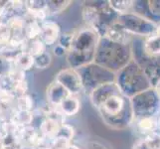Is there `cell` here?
I'll return each instance as SVG.
<instances>
[{"label": "cell", "instance_id": "1", "mask_svg": "<svg viewBox=\"0 0 160 149\" xmlns=\"http://www.w3.org/2000/svg\"><path fill=\"white\" fill-rule=\"evenodd\" d=\"M89 97L103 122L109 127L123 129L133 122L129 98L120 92L115 82L98 87L90 93Z\"/></svg>", "mask_w": 160, "mask_h": 149}, {"label": "cell", "instance_id": "2", "mask_svg": "<svg viewBox=\"0 0 160 149\" xmlns=\"http://www.w3.org/2000/svg\"><path fill=\"white\" fill-rule=\"evenodd\" d=\"M100 36L89 27H84L75 32L70 51L66 55L69 68L78 70L93 63Z\"/></svg>", "mask_w": 160, "mask_h": 149}, {"label": "cell", "instance_id": "3", "mask_svg": "<svg viewBox=\"0 0 160 149\" xmlns=\"http://www.w3.org/2000/svg\"><path fill=\"white\" fill-rule=\"evenodd\" d=\"M131 60V45H121L106 37L100 38L93 63L115 74L124 68Z\"/></svg>", "mask_w": 160, "mask_h": 149}, {"label": "cell", "instance_id": "4", "mask_svg": "<svg viewBox=\"0 0 160 149\" xmlns=\"http://www.w3.org/2000/svg\"><path fill=\"white\" fill-rule=\"evenodd\" d=\"M115 85L124 97L131 98L151 87L140 66L131 60L124 68L115 73Z\"/></svg>", "mask_w": 160, "mask_h": 149}, {"label": "cell", "instance_id": "5", "mask_svg": "<svg viewBox=\"0 0 160 149\" xmlns=\"http://www.w3.org/2000/svg\"><path fill=\"white\" fill-rule=\"evenodd\" d=\"M82 86V92L88 96L98 87L115 82V74L96 63H91L77 70Z\"/></svg>", "mask_w": 160, "mask_h": 149}, {"label": "cell", "instance_id": "6", "mask_svg": "<svg viewBox=\"0 0 160 149\" xmlns=\"http://www.w3.org/2000/svg\"><path fill=\"white\" fill-rule=\"evenodd\" d=\"M129 101L133 112V121L141 117H156L160 112V97L154 87L143 91L129 98Z\"/></svg>", "mask_w": 160, "mask_h": 149}, {"label": "cell", "instance_id": "7", "mask_svg": "<svg viewBox=\"0 0 160 149\" xmlns=\"http://www.w3.org/2000/svg\"><path fill=\"white\" fill-rule=\"evenodd\" d=\"M118 22L132 36L148 38L155 34L157 28V25L151 19L132 11L118 15Z\"/></svg>", "mask_w": 160, "mask_h": 149}, {"label": "cell", "instance_id": "8", "mask_svg": "<svg viewBox=\"0 0 160 149\" xmlns=\"http://www.w3.org/2000/svg\"><path fill=\"white\" fill-rule=\"evenodd\" d=\"M54 81L60 84L72 96H78L82 92V82L77 70L71 68L61 70L57 73Z\"/></svg>", "mask_w": 160, "mask_h": 149}, {"label": "cell", "instance_id": "9", "mask_svg": "<svg viewBox=\"0 0 160 149\" xmlns=\"http://www.w3.org/2000/svg\"><path fill=\"white\" fill-rule=\"evenodd\" d=\"M61 27L56 21L46 20L41 23L39 39L47 48L56 45L61 35Z\"/></svg>", "mask_w": 160, "mask_h": 149}, {"label": "cell", "instance_id": "10", "mask_svg": "<svg viewBox=\"0 0 160 149\" xmlns=\"http://www.w3.org/2000/svg\"><path fill=\"white\" fill-rule=\"evenodd\" d=\"M69 95L70 93L55 81L48 86L46 91V97H47L48 104L52 107H59L61 102Z\"/></svg>", "mask_w": 160, "mask_h": 149}, {"label": "cell", "instance_id": "11", "mask_svg": "<svg viewBox=\"0 0 160 149\" xmlns=\"http://www.w3.org/2000/svg\"><path fill=\"white\" fill-rule=\"evenodd\" d=\"M104 37L114 43L121 44V45H130L132 41V35L129 34L118 22H115L109 27Z\"/></svg>", "mask_w": 160, "mask_h": 149}, {"label": "cell", "instance_id": "12", "mask_svg": "<svg viewBox=\"0 0 160 149\" xmlns=\"http://www.w3.org/2000/svg\"><path fill=\"white\" fill-rule=\"evenodd\" d=\"M141 69L146 75L151 87H154L158 81H160V56L148 57L146 65L141 67Z\"/></svg>", "mask_w": 160, "mask_h": 149}, {"label": "cell", "instance_id": "13", "mask_svg": "<svg viewBox=\"0 0 160 149\" xmlns=\"http://www.w3.org/2000/svg\"><path fill=\"white\" fill-rule=\"evenodd\" d=\"M81 107H82L81 101L79 99L78 96L69 95L61 102L58 108L66 117H75V115H77L80 112Z\"/></svg>", "mask_w": 160, "mask_h": 149}, {"label": "cell", "instance_id": "14", "mask_svg": "<svg viewBox=\"0 0 160 149\" xmlns=\"http://www.w3.org/2000/svg\"><path fill=\"white\" fill-rule=\"evenodd\" d=\"M59 127L60 125L56 122H54L53 120L44 117L41 122L39 124V127H38V130H39L40 134L45 137L47 139H53L54 137H56L59 131Z\"/></svg>", "mask_w": 160, "mask_h": 149}, {"label": "cell", "instance_id": "15", "mask_svg": "<svg viewBox=\"0 0 160 149\" xmlns=\"http://www.w3.org/2000/svg\"><path fill=\"white\" fill-rule=\"evenodd\" d=\"M12 66L26 73L34 67V57L29 53L21 51L14 59Z\"/></svg>", "mask_w": 160, "mask_h": 149}, {"label": "cell", "instance_id": "16", "mask_svg": "<svg viewBox=\"0 0 160 149\" xmlns=\"http://www.w3.org/2000/svg\"><path fill=\"white\" fill-rule=\"evenodd\" d=\"M143 52L147 57L160 56V38L155 34L146 38L143 43Z\"/></svg>", "mask_w": 160, "mask_h": 149}, {"label": "cell", "instance_id": "17", "mask_svg": "<svg viewBox=\"0 0 160 149\" xmlns=\"http://www.w3.org/2000/svg\"><path fill=\"white\" fill-rule=\"evenodd\" d=\"M10 119L19 126H29L32 125L34 120V113L33 112L14 109Z\"/></svg>", "mask_w": 160, "mask_h": 149}, {"label": "cell", "instance_id": "18", "mask_svg": "<svg viewBox=\"0 0 160 149\" xmlns=\"http://www.w3.org/2000/svg\"><path fill=\"white\" fill-rule=\"evenodd\" d=\"M136 126L141 133L146 135L153 133L157 129V117H141L135 119Z\"/></svg>", "mask_w": 160, "mask_h": 149}, {"label": "cell", "instance_id": "19", "mask_svg": "<svg viewBox=\"0 0 160 149\" xmlns=\"http://www.w3.org/2000/svg\"><path fill=\"white\" fill-rule=\"evenodd\" d=\"M26 23L24 28V35L26 40H35L39 39L40 31H41V23L37 22L35 20H32L27 18L24 15Z\"/></svg>", "mask_w": 160, "mask_h": 149}, {"label": "cell", "instance_id": "20", "mask_svg": "<svg viewBox=\"0 0 160 149\" xmlns=\"http://www.w3.org/2000/svg\"><path fill=\"white\" fill-rule=\"evenodd\" d=\"M22 51L29 53L33 57H36L38 55L47 51V47L44 45L40 39L26 40L23 47H22Z\"/></svg>", "mask_w": 160, "mask_h": 149}, {"label": "cell", "instance_id": "21", "mask_svg": "<svg viewBox=\"0 0 160 149\" xmlns=\"http://www.w3.org/2000/svg\"><path fill=\"white\" fill-rule=\"evenodd\" d=\"M71 4V0H48V1H46L48 14L50 16L62 13Z\"/></svg>", "mask_w": 160, "mask_h": 149}, {"label": "cell", "instance_id": "22", "mask_svg": "<svg viewBox=\"0 0 160 149\" xmlns=\"http://www.w3.org/2000/svg\"><path fill=\"white\" fill-rule=\"evenodd\" d=\"M15 109L18 110H25V112H33L35 108V102L29 93L24 95L22 97H16L14 103Z\"/></svg>", "mask_w": 160, "mask_h": 149}, {"label": "cell", "instance_id": "23", "mask_svg": "<svg viewBox=\"0 0 160 149\" xmlns=\"http://www.w3.org/2000/svg\"><path fill=\"white\" fill-rule=\"evenodd\" d=\"M108 2L109 7L118 15L129 12L133 7V1H129V0L128 1V0H110Z\"/></svg>", "mask_w": 160, "mask_h": 149}, {"label": "cell", "instance_id": "24", "mask_svg": "<svg viewBox=\"0 0 160 149\" xmlns=\"http://www.w3.org/2000/svg\"><path fill=\"white\" fill-rule=\"evenodd\" d=\"M52 55L50 52L45 51L44 53L34 57V67L38 70H45L48 69L52 64Z\"/></svg>", "mask_w": 160, "mask_h": 149}, {"label": "cell", "instance_id": "25", "mask_svg": "<svg viewBox=\"0 0 160 149\" xmlns=\"http://www.w3.org/2000/svg\"><path fill=\"white\" fill-rule=\"evenodd\" d=\"M76 134V129L75 127L72 124L69 123H64L62 125H60L59 127V131H58V134L57 136L59 137H63V138L69 140L70 142L73 141L74 137Z\"/></svg>", "mask_w": 160, "mask_h": 149}, {"label": "cell", "instance_id": "26", "mask_svg": "<svg viewBox=\"0 0 160 149\" xmlns=\"http://www.w3.org/2000/svg\"><path fill=\"white\" fill-rule=\"evenodd\" d=\"M74 36H75V32L61 33V35L59 37L57 44H58L59 46L62 47V48H64L67 52H69L71 47H72V44H73Z\"/></svg>", "mask_w": 160, "mask_h": 149}, {"label": "cell", "instance_id": "27", "mask_svg": "<svg viewBox=\"0 0 160 149\" xmlns=\"http://www.w3.org/2000/svg\"><path fill=\"white\" fill-rule=\"evenodd\" d=\"M24 5L27 12L47 10L45 0H29V1H24Z\"/></svg>", "mask_w": 160, "mask_h": 149}, {"label": "cell", "instance_id": "28", "mask_svg": "<svg viewBox=\"0 0 160 149\" xmlns=\"http://www.w3.org/2000/svg\"><path fill=\"white\" fill-rule=\"evenodd\" d=\"M10 39V33L7 23L0 20V48L7 45Z\"/></svg>", "mask_w": 160, "mask_h": 149}, {"label": "cell", "instance_id": "29", "mask_svg": "<svg viewBox=\"0 0 160 149\" xmlns=\"http://www.w3.org/2000/svg\"><path fill=\"white\" fill-rule=\"evenodd\" d=\"M28 90H29L28 82L25 80V81L16 82V84L14 85L12 93L14 95L15 97H22L24 95H27V93H28Z\"/></svg>", "mask_w": 160, "mask_h": 149}, {"label": "cell", "instance_id": "30", "mask_svg": "<svg viewBox=\"0 0 160 149\" xmlns=\"http://www.w3.org/2000/svg\"><path fill=\"white\" fill-rule=\"evenodd\" d=\"M144 141L150 149H160V133H157L156 131L146 135Z\"/></svg>", "mask_w": 160, "mask_h": 149}, {"label": "cell", "instance_id": "31", "mask_svg": "<svg viewBox=\"0 0 160 149\" xmlns=\"http://www.w3.org/2000/svg\"><path fill=\"white\" fill-rule=\"evenodd\" d=\"M70 141L63 138V137L56 136L50 141V146L52 149H66L70 144Z\"/></svg>", "mask_w": 160, "mask_h": 149}, {"label": "cell", "instance_id": "32", "mask_svg": "<svg viewBox=\"0 0 160 149\" xmlns=\"http://www.w3.org/2000/svg\"><path fill=\"white\" fill-rule=\"evenodd\" d=\"M148 8L152 15L160 16V1H148Z\"/></svg>", "mask_w": 160, "mask_h": 149}, {"label": "cell", "instance_id": "33", "mask_svg": "<svg viewBox=\"0 0 160 149\" xmlns=\"http://www.w3.org/2000/svg\"><path fill=\"white\" fill-rule=\"evenodd\" d=\"M67 51L64 49V48H62L61 46H59L58 44H56V45H54L53 46V54L55 55L56 57H64V56H66L67 55Z\"/></svg>", "mask_w": 160, "mask_h": 149}, {"label": "cell", "instance_id": "34", "mask_svg": "<svg viewBox=\"0 0 160 149\" xmlns=\"http://www.w3.org/2000/svg\"><path fill=\"white\" fill-rule=\"evenodd\" d=\"M10 66L8 63H6L5 61L2 59V57L0 56V77H1L3 74H5L8 71V69L10 68Z\"/></svg>", "mask_w": 160, "mask_h": 149}, {"label": "cell", "instance_id": "35", "mask_svg": "<svg viewBox=\"0 0 160 149\" xmlns=\"http://www.w3.org/2000/svg\"><path fill=\"white\" fill-rule=\"evenodd\" d=\"M133 149H150V147L147 145L144 139H140L133 145Z\"/></svg>", "mask_w": 160, "mask_h": 149}, {"label": "cell", "instance_id": "36", "mask_svg": "<svg viewBox=\"0 0 160 149\" xmlns=\"http://www.w3.org/2000/svg\"><path fill=\"white\" fill-rule=\"evenodd\" d=\"M87 149H106V147L98 142H90L87 145Z\"/></svg>", "mask_w": 160, "mask_h": 149}, {"label": "cell", "instance_id": "37", "mask_svg": "<svg viewBox=\"0 0 160 149\" xmlns=\"http://www.w3.org/2000/svg\"><path fill=\"white\" fill-rule=\"evenodd\" d=\"M66 149H87V147H82V146H80L78 144H75V143L71 142Z\"/></svg>", "mask_w": 160, "mask_h": 149}, {"label": "cell", "instance_id": "38", "mask_svg": "<svg viewBox=\"0 0 160 149\" xmlns=\"http://www.w3.org/2000/svg\"><path fill=\"white\" fill-rule=\"evenodd\" d=\"M7 4V1H3V0H0V18H1L2 16V13H3V10L5 8Z\"/></svg>", "mask_w": 160, "mask_h": 149}, {"label": "cell", "instance_id": "39", "mask_svg": "<svg viewBox=\"0 0 160 149\" xmlns=\"http://www.w3.org/2000/svg\"><path fill=\"white\" fill-rule=\"evenodd\" d=\"M19 149H37V148L35 146L29 145V144H21L19 146Z\"/></svg>", "mask_w": 160, "mask_h": 149}, {"label": "cell", "instance_id": "40", "mask_svg": "<svg viewBox=\"0 0 160 149\" xmlns=\"http://www.w3.org/2000/svg\"><path fill=\"white\" fill-rule=\"evenodd\" d=\"M154 90L156 91V92L159 95V97H160V81H158V82L155 85V87H154Z\"/></svg>", "mask_w": 160, "mask_h": 149}, {"label": "cell", "instance_id": "41", "mask_svg": "<svg viewBox=\"0 0 160 149\" xmlns=\"http://www.w3.org/2000/svg\"><path fill=\"white\" fill-rule=\"evenodd\" d=\"M155 35H156L158 38H160V24H159V25H157V28H156Z\"/></svg>", "mask_w": 160, "mask_h": 149}, {"label": "cell", "instance_id": "42", "mask_svg": "<svg viewBox=\"0 0 160 149\" xmlns=\"http://www.w3.org/2000/svg\"><path fill=\"white\" fill-rule=\"evenodd\" d=\"M37 149H52L50 145H42L40 147H38Z\"/></svg>", "mask_w": 160, "mask_h": 149}, {"label": "cell", "instance_id": "43", "mask_svg": "<svg viewBox=\"0 0 160 149\" xmlns=\"http://www.w3.org/2000/svg\"><path fill=\"white\" fill-rule=\"evenodd\" d=\"M3 133L1 132V130H0V149H1V145H2V139H3Z\"/></svg>", "mask_w": 160, "mask_h": 149}, {"label": "cell", "instance_id": "44", "mask_svg": "<svg viewBox=\"0 0 160 149\" xmlns=\"http://www.w3.org/2000/svg\"><path fill=\"white\" fill-rule=\"evenodd\" d=\"M157 129L160 130V117L157 118Z\"/></svg>", "mask_w": 160, "mask_h": 149}]
</instances>
